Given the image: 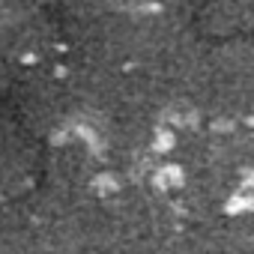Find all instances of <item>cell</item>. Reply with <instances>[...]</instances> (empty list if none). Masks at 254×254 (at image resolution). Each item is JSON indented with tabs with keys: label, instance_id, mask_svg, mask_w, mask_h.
<instances>
[{
	"label": "cell",
	"instance_id": "obj_1",
	"mask_svg": "<svg viewBox=\"0 0 254 254\" xmlns=\"http://www.w3.org/2000/svg\"><path fill=\"white\" fill-rule=\"evenodd\" d=\"M194 84L218 111H236L254 102V48L230 42L197 66Z\"/></svg>",
	"mask_w": 254,
	"mask_h": 254
}]
</instances>
